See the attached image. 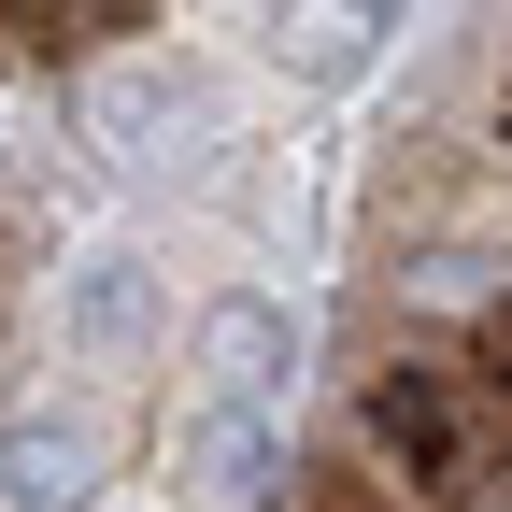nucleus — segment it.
<instances>
[{
  "label": "nucleus",
  "instance_id": "obj_1",
  "mask_svg": "<svg viewBox=\"0 0 512 512\" xmlns=\"http://www.w3.org/2000/svg\"><path fill=\"white\" fill-rule=\"evenodd\" d=\"M285 356H299V328L271 299H214V328H200V484L214 498H256V470H271Z\"/></svg>",
  "mask_w": 512,
  "mask_h": 512
},
{
  "label": "nucleus",
  "instance_id": "obj_2",
  "mask_svg": "<svg viewBox=\"0 0 512 512\" xmlns=\"http://www.w3.org/2000/svg\"><path fill=\"white\" fill-rule=\"evenodd\" d=\"M100 470H114V413L100 399H29L15 441H0L15 512H72V498H100Z\"/></svg>",
  "mask_w": 512,
  "mask_h": 512
},
{
  "label": "nucleus",
  "instance_id": "obj_3",
  "mask_svg": "<svg viewBox=\"0 0 512 512\" xmlns=\"http://www.w3.org/2000/svg\"><path fill=\"white\" fill-rule=\"evenodd\" d=\"M384 441H413V456H427V498H498V470H512L498 427H470L441 370H399V384H384Z\"/></svg>",
  "mask_w": 512,
  "mask_h": 512
},
{
  "label": "nucleus",
  "instance_id": "obj_4",
  "mask_svg": "<svg viewBox=\"0 0 512 512\" xmlns=\"http://www.w3.org/2000/svg\"><path fill=\"white\" fill-rule=\"evenodd\" d=\"M57 328H72V356H143V328H157L143 256H128V242H100L86 271H72V299H57Z\"/></svg>",
  "mask_w": 512,
  "mask_h": 512
}]
</instances>
